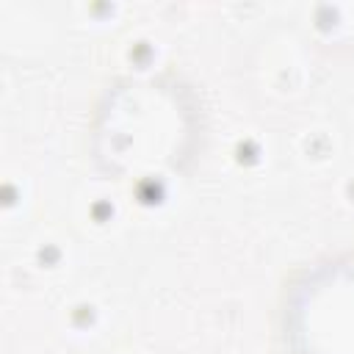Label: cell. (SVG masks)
<instances>
[{"mask_svg": "<svg viewBox=\"0 0 354 354\" xmlns=\"http://www.w3.org/2000/svg\"><path fill=\"white\" fill-rule=\"evenodd\" d=\"M313 296L307 293L299 310L304 321H315L318 332H313V343L321 354H354V277L351 271H337L335 279H324L315 285Z\"/></svg>", "mask_w": 354, "mask_h": 354, "instance_id": "obj_1", "label": "cell"}]
</instances>
